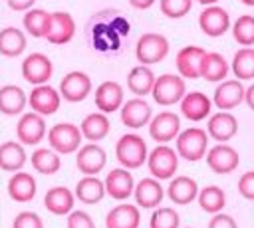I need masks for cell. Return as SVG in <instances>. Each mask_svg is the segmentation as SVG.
I'll return each mask as SVG.
<instances>
[{
    "label": "cell",
    "mask_w": 254,
    "mask_h": 228,
    "mask_svg": "<svg viewBox=\"0 0 254 228\" xmlns=\"http://www.w3.org/2000/svg\"><path fill=\"white\" fill-rule=\"evenodd\" d=\"M177 153L185 161H198L208 153V131L200 127H189L177 137Z\"/></svg>",
    "instance_id": "cell-1"
},
{
    "label": "cell",
    "mask_w": 254,
    "mask_h": 228,
    "mask_svg": "<svg viewBox=\"0 0 254 228\" xmlns=\"http://www.w3.org/2000/svg\"><path fill=\"white\" fill-rule=\"evenodd\" d=\"M115 157L125 169H139L149 157L143 137L135 133L123 135L115 145Z\"/></svg>",
    "instance_id": "cell-2"
},
{
    "label": "cell",
    "mask_w": 254,
    "mask_h": 228,
    "mask_svg": "<svg viewBox=\"0 0 254 228\" xmlns=\"http://www.w3.org/2000/svg\"><path fill=\"white\" fill-rule=\"evenodd\" d=\"M167 54H169V40L163 34L147 32L137 40L135 56H137V61H141L143 65L159 63L167 57Z\"/></svg>",
    "instance_id": "cell-3"
},
{
    "label": "cell",
    "mask_w": 254,
    "mask_h": 228,
    "mask_svg": "<svg viewBox=\"0 0 254 228\" xmlns=\"http://www.w3.org/2000/svg\"><path fill=\"white\" fill-rule=\"evenodd\" d=\"M155 103L159 105H175L181 103V99L187 95V85H185V77L183 75H175V73H163L157 77L153 91H151Z\"/></svg>",
    "instance_id": "cell-4"
},
{
    "label": "cell",
    "mask_w": 254,
    "mask_h": 228,
    "mask_svg": "<svg viewBox=\"0 0 254 228\" xmlns=\"http://www.w3.org/2000/svg\"><path fill=\"white\" fill-rule=\"evenodd\" d=\"M147 167H149V172L159 178V180H167V178H173V174L177 172L179 169V153L175 149H171L169 145L161 143L157 145L149 157H147Z\"/></svg>",
    "instance_id": "cell-5"
},
{
    "label": "cell",
    "mask_w": 254,
    "mask_h": 228,
    "mask_svg": "<svg viewBox=\"0 0 254 228\" xmlns=\"http://www.w3.org/2000/svg\"><path fill=\"white\" fill-rule=\"evenodd\" d=\"M198 28L208 38H220L230 30V14L218 4L204 6L198 14Z\"/></svg>",
    "instance_id": "cell-6"
},
{
    "label": "cell",
    "mask_w": 254,
    "mask_h": 228,
    "mask_svg": "<svg viewBox=\"0 0 254 228\" xmlns=\"http://www.w3.org/2000/svg\"><path fill=\"white\" fill-rule=\"evenodd\" d=\"M81 137H83L81 129L75 127L73 123H58L48 131V141H50L52 149L62 155L73 153L79 147Z\"/></svg>",
    "instance_id": "cell-7"
},
{
    "label": "cell",
    "mask_w": 254,
    "mask_h": 228,
    "mask_svg": "<svg viewBox=\"0 0 254 228\" xmlns=\"http://www.w3.org/2000/svg\"><path fill=\"white\" fill-rule=\"evenodd\" d=\"M246 99V87L240 79H224L216 85L214 95H212V103L216 105V109L220 111H230L236 109L240 103H244Z\"/></svg>",
    "instance_id": "cell-8"
},
{
    "label": "cell",
    "mask_w": 254,
    "mask_h": 228,
    "mask_svg": "<svg viewBox=\"0 0 254 228\" xmlns=\"http://www.w3.org/2000/svg\"><path fill=\"white\" fill-rule=\"evenodd\" d=\"M206 165L212 172L216 174H228V172H234L240 165V157H238V151L226 143H216L214 147L208 149L206 153Z\"/></svg>",
    "instance_id": "cell-9"
},
{
    "label": "cell",
    "mask_w": 254,
    "mask_h": 228,
    "mask_svg": "<svg viewBox=\"0 0 254 228\" xmlns=\"http://www.w3.org/2000/svg\"><path fill=\"white\" fill-rule=\"evenodd\" d=\"M52 71H54V65L46 54L36 52V54L26 56V59L22 61V77L32 85L46 83L52 77Z\"/></svg>",
    "instance_id": "cell-10"
},
{
    "label": "cell",
    "mask_w": 254,
    "mask_h": 228,
    "mask_svg": "<svg viewBox=\"0 0 254 228\" xmlns=\"http://www.w3.org/2000/svg\"><path fill=\"white\" fill-rule=\"evenodd\" d=\"M179 133H181V119L173 111H161L149 123V135L157 143H169L177 139Z\"/></svg>",
    "instance_id": "cell-11"
},
{
    "label": "cell",
    "mask_w": 254,
    "mask_h": 228,
    "mask_svg": "<svg viewBox=\"0 0 254 228\" xmlns=\"http://www.w3.org/2000/svg\"><path fill=\"white\" fill-rule=\"evenodd\" d=\"M206 50L198 48V46H185L177 52L175 63L179 69V75L187 77V79H196L200 77V65L204 59Z\"/></svg>",
    "instance_id": "cell-12"
},
{
    "label": "cell",
    "mask_w": 254,
    "mask_h": 228,
    "mask_svg": "<svg viewBox=\"0 0 254 228\" xmlns=\"http://www.w3.org/2000/svg\"><path fill=\"white\" fill-rule=\"evenodd\" d=\"M89 91H91V79L83 71H69L60 81V93L65 101L71 103L83 101Z\"/></svg>",
    "instance_id": "cell-13"
},
{
    "label": "cell",
    "mask_w": 254,
    "mask_h": 228,
    "mask_svg": "<svg viewBox=\"0 0 254 228\" xmlns=\"http://www.w3.org/2000/svg\"><path fill=\"white\" fill-rule=\"evenodd\" d=\"M206 131L210 139L218 143H226L238 133V119L230 111H216L214 115L208 117Z\"/></svg>",
    "instance_id": "cell-14"
},
{
    "label": "cell",
    "mask_w": 254,
    "mask_h": 228,
    "mask_svg": "<svg viewBox=\"0 0 254 228\" xmlns=\"http://www.w3.org/2000/svg\"><path fill=\"white\" fill-rule=\"evenodd\" d=\"M46 135V121L44 115L32 111L22 115V119L16 125V137L24 145H38Z\"/></svg>",
    "instance_id": "cell-15"
},
{
    "label": "cell",
    "mask_w": 254,
    "mask_h": 228,
    "mask_svg": "<svg viewBox=\"0 0 254 228\" xmlns=\"http://www.w3.org/2000/svg\"><path fill=\"white\" fill-rule=\"evenodd\" d=\"M210 111H212V99L202 91H190L181 99V113L189 121L198 123L210 117Z\"/></svg>",
    "instance_id": "cell-16"
},
{
    "label": "cell",
    "mask_w": 254,
    "mask_h": 228,
    "mask_svg": "<svg viewBox=\"0 0 254 228\" xmlns=\"http://www.w3.org/2000/svg\"><path fill=\"white\" fill-rule=\"evenodd\" d=\"M60 101H62V93H58L54 87L42 83L36 85L28 97V103L32 107V111L40 113V115H52L60 109Z\"/></svg>",
    "instance_id": "cell-17"
},
{
    "label": "cell",
    "mask_w": 254,
    "mask_h": 228,
    "mask_svg": "<svg viewBox=\"0 0 254 228\" xmlns=\"http://www.w3.org/2000/svg\"><path fill=\"white\" fill-rule=\"evenodd\" d=\"M73 34H75V22H73L71 14H67V12H52V20H50V28H48L46 40L50 44L64 46L73 38Z\"/></svg>",
    "instance_id": "cell-18"
},
{
    "label": "cell",
    "mask_w": 254,
    "mask_h": 228,
    "mask_svg": "<svg viewBox=\"0 0 254 228\" xmlns=\"http://www.w3.org/2000/svg\"><path fill=\"white\" fill-rule=\"evenodd\" d=\"M121 121L131 129H139L147 125L151 121V105L141 97L125 101L121 105Z\"/></svg>",
    "instance_id": "cell-19"
},
{
    "label": "cell",
    "mask_w": 254,
    "mask_h": 228,
    "mask_svg": "<svg viewBox=\"0 0 254 228\" xmlns=\"http://www.w3.org/2000/svg\"><path fill=\"white\" fill-rule=\"evenodd\" d=\"M105 190L115 200H125L135 192L133 176L127 169H113L105 176Z\"/></svg>",
    "instance_id": "cell-20"
},
{
    "label": "cell",
    "mask_w": 254,
    "mask_h": 228,
    "mask_svg": "<svg viewBox=\"0 0 254 228\" xmlns=\"http://www.w3.org/2000/svg\"><path fill=\"white\" fill-rule=\"evenodd\" d=\"M123 105V87L117 81H103L95 89V107L103 113H113Z\"/></svg>",
    "instance_id": "cell-21"
},
{
    "label": "cell",
    "mask_w": 254,
    "mask_h": 228,
    "mask_svg": "<svg viewBox=\"0 0 254 228\" xmlns=\"http://www.w3.org/2000/svg\"><path fill=\"white\" fill-rule=\"evenodd\" d=\"M167 194L175 204L185 206V204H190L194 198H198V184H196L194 178H190L187 174H181V176L171 178Z\"/></svg>",
    "instance_id": "cell-22"
},
{
    "label": "cell",
    "mask_w": 254,
    "mask_h": 228,
    "mask_svg": "<svg viewBox=\"0 0 254 228\" xmlns=\"http://www.w3.org/2000/svg\"><path fill=\"white\" fill-rule=\"evenodd\" d=\"M230 71V63L226 61V57L218 52H206L202 65H200V77L210 81V83H220L228 77Z\"/></svg>",
    "instance_id": "cell-23"
},
{
    "label": "cell",
    "mask_w": 254,
    "mask_h": 228,
    "mask_svg": "<svg viewBox=\"0 0 254 228\" xmlns=\"http://www.w3.org/2000/svg\"><path fill=\"white\" fill-rule=\"evenodd\" d=\"M105 161H107L105 151L99 145L89 143V145H83L79 149L75 163H77L79 172H83V174H97L105 167Z\"/></svg>",
    "instance_id": "cell-24"
},
{
    "label": "cell",
    "mask_w": 254,
    "mask_h": 228,
    "mask_svg": "<svg viewBox=\"0 0 254 228\" xmlns=\"http://www.w3.org/2000/svg\"><path fill=\"white\" fill-rule=\"evenodd\" d=\"M165 192L159 182V178H141L135 186V202L141 208H155L161 204Z\"/></svg>",
    "instance_id": "cell-25"
},
{
    "label": "cell",
    "mask_w": 254,
    "mask_h": 228,
    "mask_svg": "<svg viewBox=\"0 0 254 228\" xmlns=\"http://www.w3.org/2000/svg\"><path fill=\"white\" fill-rule=\"evenodd\" d=\"M139 208L135 204H119L105 216V228H139Z\"/></svg>",
    "instance_id": "cell-26"
},
{
    "label": "cell",
    "mask_w": 254,
    "mask_h": 228,
    "mask_svg": "<svg viewBox=\"0 0 254 228\" xmlns=\"http://www.w3.org/2000/svg\"><path fill=\"white\" fill-rule=\"evenodd\" d=\"M8 194L16 202H30L36 196V180L30 172H16L8 180Z\"/></svg>",
    "instance_id": "cell-27"
},
{
    "label": "cell",
    "mask_w": 254,
    "mask_h": 228,
    "mask_svg": "<svg viewBox=\"0 0 254 228\" xmlns=\"http://www.w3.org/2000/svg\"><path fill=\"white\" fill-rule=\"evenodd\" d=\"M155 81H157L155 73H153L147 65H143V63L137 65V67H133V69L129 71V75H127V87H129L131 93H135L137 97H143V95L151 93Z\"/></svg>",
    "instance_id": "cell-28"
},
{
    "label": "cell",
    "mask_w": 254,
    "mask_h": 228,
    "mask_svg": "<svg viewBox=\"0 0 254 228\" xmlns=\"http://www.w3.org/2000/svg\"><path fill=\"white\" fill-rule=\"evenodd\" d=\"M44 206L52 212V214H67L73 208V194L69 188L65 186H54L46 192L44 196Z\"/></svg>",
    "instance_id": "cell-29"
},
{
    "label": "cell",
    "mask_w": 254,
    "mask_h": 228,
    "mask_svg": "<svg viewBox=\"0 0 254 228\" xmlns=\"http://www.w3.org/2000/svg\"><path fill=\"white\" fill-rule=\"evenodd\" d=\"M28 97L18 85H4L0 87V113L4 115H18L26 107Z\"/></svg>",
    "instance_id": "cell-30"
},
{
    "label": "cell",
    "mask_w": 254,
    "mask_h": 228,
    "mask_svg": "<svg viewBox=\"0 0 254 228\" xmlns=\"http://www.w3.org/2000/svg\"><path fill=\"white\" fill-rule=\"evenodd\" d=\"M26 50V36L22 30L8 26L0 30V54L6 57H16Z\"/></svg>",
    "instance_id": "cell-31"
},
{
    "label": "cell",
    "mask_w": 254,
    "mask_h": 228,
    "mask_svg": "<svg viewBox=\"0 0 254 228\" xmlns=\"http://www.w3.org/2000/svg\"><path fill=\"white\" fill-rule=\"evenodd\" d=\"M105 192H107V190H105V182H101V180H99L97 176H93V174H85V176L77 182V186H75V196H77L83 204H95V202H99Z\"/></svg>",
    "instance_id": "cell-32"
},
{
    "label": "cell",
    "mask_w": 254,
    "mask_h": 228,
    "mask_svg": "<svg viewBox=\"0 0 254 228\" xmlns=\"http://www.w3.org/2000/svg\"><path fill=\"white\" fill-rule=\"evenodd\" d=\"M230 69H232L234 77L240 79V81H250V79H254V48H252V46L240 48V50L234 54V57H232Z\"/></svg>",
    "instance_id": "cell-33"
},
{
    "label": "cell",
    "mask_w": 254,
    "mask_h": 228,
    "mask_svg": "<svg viewBox=\"0 0 254 228\" xmlns=\"http://www.w3.org/2000/svg\"><path fill=\"white\" fill-rule=\"evenodd\" d=\"M26 163L24 147L16 141H6L0 145V169L2 171H20Z\"/></svg>",
    "instance_id": "cell-34"
},
{
    "label": "cell",
    "mask_w": 254,
    "mask_h": 228,
    "mask_svg": "<svg viewBox=\"0 0 254 228\" xmlns=\"http://www.w3.org/2000/svg\"><path fill=\"white\" fill-rule=\"evenodd\" d=\"M81 133L87 141H101L107 133H109V119L103 111L99 113H89L83 121H81Z\"/></svg>",
    "instance_id": "cell-35"
},
{
    "label": "cell",
    "mask_w": 254,
    "mask_h": 228,
    "mask_svg": "<svg viewBox=\"0 0 254 228\" xmlns=\"http://www.w3.org/2000/svg\"><path fill=\"white\" fill-rule=\"evenodd\" d=\"M198 206L208 212V214H216L222 212V208L226 206V194L220 186L216 184H208L204 188L198 190Z\"/></svg>",
    "instance_id": "cell-36"
},
{
    "label": "cell",
    "mask_w": 254,
    "mask_h": 228,
    "mask_svg": "<svg viewBox=\"0 0 254 228\" xmlns=\"http://www.w3.org/2000/svg\"><path fill=\"white\" fill-rule=\"evenodd\" d=\"M50 20H52V14H48L46 10H42V8H30L24 14V28L34 38H46L48 28H50Z\"/></svg>",
    "instance_id": "cell-37"
},
{
    "label": "cell",
    "mask_w": 254,
    "mask_h": 228,
    "mask_svg": "<svg viewBox=\"0 0 254 228\" xmlns=\"http://www.w3.org/2000/svg\"><path fill=\"white\" fill-rule=\"evenodd\" d=\"M232 38L242 48L254 46V16L252 14H242V16H238L234 20V24H232Z\"/></svg>",
    "instance_id": "cell-38"
},
{
    "label": "cell",
    "mask_w": 254,
    "mask_h": 228,
    "mask_svg": "<svg viewBox=\"0 0 254 228\" xmlns=\"http://www.w3.org/2000/svg\"><path fill=\"white\" fill-rule=\"evenodd\" d=\"M32 167L42 174H54L60 171L62 161L60 157L50 149H36L32 153Z\"/></svg>",
    "instance_id": "cell-39"
},
{
    "label": "cell",
    "mask_w": 254,
    "mask_h": 228,
    "mask_svg": "<svg viewBox=\"0 0 254 228\" xmlns=\"http://www.w3.org/2000/svg\"><path fill=\"white\" fill-rule=\"evenodd\" d=\"M181 218L179 212L171 206H159L149 220V228H179Z\"/></svg>",
    "instance_id": "cell-40"
},
{
    "label": "cell",
    "mask_w": 254,
    "mask_h": 228,
    "mask_svg": "<svg viewBox=\"0 0 254 228\" xmlns=\"http://www.w3.org/2000/svg\"><path fill=\"white\" fill-rule=\"evenodd\" d=\"M159 8L163 16L171 20H179L190 12L192 0H159Z\"/></svg>",
    "instance_id": "cell-41"
},
{
    "label": "cell",
    "mask_w": 254,
    "mask_h": 228,
    "mask_svg": "<svg viewBox=\"0 0 254 228\" xmlns=\"http://www.w3.org/2000/svg\"><path fill=\"white\" fill-rule=\"evenodd\" d=\"M12 228H44V224H42V218L36 212H28L26 210V212L16 214Z\"/></svg>",
    "instance_id": "cell-42"
},
{
    "label": "cell",
    "mask_w": 254,
    "mask_h": 228,
    "mask_svg": "<svg viewBox=\"0 0 254 228\" xmlns=\"http://www.w3.org/2000/svg\"><path fill=\"white\" fill-rule=\"evenodd\" d=\"M238 192L246 200H254V171L240 174L238 178Z\"/></svg>",
    "instance_id": "cell-43"
},
{
    "label": "cell",
    "mask_w": 254,
    "mask_h": 228,
    "mask_svg": "<svg viewBox=\"0 0 254 228\" xmlns=\"http://www.w3.org/2000/svg\"><path fill=\"white\" fill-rule=\"evenodd\" d=\"M67 228H95V224H93V220H91V216L87 212L75 210L67 218Z\"/></svg>",
    "instance_id": "cell-44"
},
{
    "label": "cell",
    "mask_w": 254,
    "mask_h": 228,
    "mask_svg": "<svg viewBox=\"0 0 254 228\" xmlns=\"http://www.w3.org/2000/svg\"><path fill=\"white\" fill-rule=\"evenodd\" d=\"M208 228H238V224H236V220H234L230 214L216 212V214H212V218L208 220Z\"/></svg>",
    "instance_id": "cell-45"
},
{
    "label": "cell",
    "mask_w": 254,
    "mask_h": 228,
    "mask_svg": "<svg viewBox=\"0 0 254 228\" xmlns=\"http://www.w3.org/2000/svg\"><path fill=\"white\" fill-rule=\"evenodd\" d=\"M6 2H8V6H10L12 10H16V12H24V10H30V8L34 6L36 0H6Z\"/></svg>",
    "instance_id": "cell-46"
},
{
    "label": "cell",
    "mask_w": 254,
    "mask_h": 228,
    "mask_svg": "<svg viewBox=\"0 0 254 228\" xmlns=\"http://www.w3.org/2000/svg\"><path fill=\"white\" fill-rule=\"evenodd\" d=\"M129 4L133 8H137V10H147V8H151L155 4V0H129Z\"/></svg>",
    "instance_id": "cell-47"
},
{
    "label": "cell",
    "mask_w": 254,
    "mask_h": 228,
    "mask_svg": "<svg viewBox=\"0 0 254 228\" xmlns=\"http://www.w3.org/2000/svg\"><path fill=\"white\" fill-rule=\"evenodd\" d=\"M244 101H246V105L254 111V83L246 87V99H244Z\"/></svg>",
    "instance_id": "cell-48"
},
{
    "label": "cell",
    "mask_w": 254,
    "mask_h": 228,
    "mask_svg": "<svg viewBox=\"0 0 254 228\" xmlns=\"http://www.w3.org/2000/svg\"><path fill=\"white\" fill-rule=\"evenodd\" d=\"M198 4H202V6H212V4H216L218 0H196Z\"/></svg>",
    "instance_id": "cell-49"
},
{
    "label": "cell",
    "mask_w": 254,
    "mask_h": 228,
    "mask_svg": "<svg viewBox=\"0 0 254 228\" xmlns=\"http://www.w3.org/2000/svg\"><path fill=\"white\" fill-rule=\"evenodd\" d=\"M242 4H246V6H254V0H240Z\"/></svg>",
    "instance_id": "cell-50"
},
{
    "label": "cell",
    "mask_w": 254,
    "mask_h": 228,
    "mask_svg": "<svg viewBox=\"0 0 254 228\" xmlns=\"http://www.w3.org/2000/svg\"><path fill=\"white\" fill-rule=\"evenodd\" d=\"M189 228H190V226H189Z\"/></svg>",
    "instance_id": "cell-51"
}]
</instances>
